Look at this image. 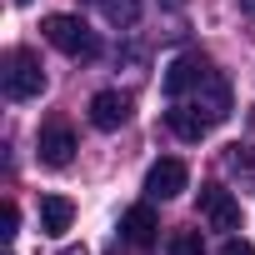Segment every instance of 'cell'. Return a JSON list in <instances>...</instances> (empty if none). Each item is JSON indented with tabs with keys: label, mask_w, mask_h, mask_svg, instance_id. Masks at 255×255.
I'll list each match as a JSON object with an SVG mask.
<instances>
[{
	"label": "cell",
	"mask_w": 255,
	"mask_h": 255,
	"mask_svg": "<svg viewBox=\"0 0 255 255\" xmlns=\"http://www.w3.org/2000/svg\"><path fill=\"white\" fill-rule=\"evenodd\" d=\"M0 85H5V100H35L45 90V70H40L35 50H25V45L5 50V60H0Z\"/></svg>",
	"instance_id": "obj_1"
},
{
	"label": "cell",
	"mask_w": 255,
	"mask_h": 255,
	"mask_svg": "<svg viewBox=\"0 0 255 255\" xmlns=\"http://www.w3.org/2000/svg\"><path fill=\"white\" fill-rule=\"evenodd\" d=\"M40 30H45V40H50L60 55H70V60H95V55H100V40H95V30H90L80 15H45Z\"/></svg>",
	"instance_id": "obj_2"
},
{
	"label": "cell",
	"mask_w": 255,
	"mask_h": 255,
	"mask_svg": "<svg viewBox=\"0 0 255 255\" xmlns=\"http://www.w3.org/2000/svg\"><path fill=\"white\" fill-rule=\"evenodd\" d=\"M210 80V60L205 55H175L170 65H165V75H160V85H165V95L170 100H180V95H190V90H200Z\"/></svg>",
	"instance_id": "obj_3"
},
{
	"label": "cell",
	"mask_w": 255,
	"mask_h": 255,
	"mask_svg": "<svg viewBox=\"0 0 255 255\" xmlns=\"http://www.w3.org/2000/svg\"><path fill=\"white\" fill-rule=\"evenodd\" d=\"M35 155H40V165H50V170L70 165V155H75V130H70L65 120H45L40 135H35Z\"/></svg>",
	"instance_id": "obj_4"
},
{
	"label": "cell",
	"mask_w": 255,
	"mask_h": 255,
	"mask_svg": "<svg viewBox=\"0 0 255 255\" xmlns=\"http://www.w3.org/2000/svg\"><path fill=\"white\" fill-rule=\"evenodd\" d=\"M200 215L210 220V230H240V200L225 185H200Z\"/></svg>",
	"instance_id": "obj_5"
},
{
	"label": "cell",
	"mask_w": 255,
	"mask_h": 255,
	"mask_svg": "<svg viewBox=\"0 0 255 255\" xmlns=\"http://www.w3.org/2000/svg\"><path fill=\"white\" fill-rule=\"evenodd\" d=\"M185 180H190V170H185V160H155L150 165V175H145V195L150 200H175L180 190H185Z\"/></svg>",
	"instance_id": "obj_6"
},
{
	"label": "cell",
	"mask_w": 255,
	"mask_h": 255,
	"mask_svg": "<svg viewBox=\"0 0 255 255\" xmlns=\"http://www.w3.org/2000/svg\"><path fill=\"white\" fill-rule=\"evenodd\" d=\"M125 120H130V95H125V90L90 95V125H95V130H120Z\"/></svg>",
	"instance_id": "obj_7"
},
{
	"label": "cell",
	"mask_w": 255,
	"mask_h": 255,
	"mask_svg": "<svg viewBox=\"0 0 255 255\" xmlns=\"http://www.w3.org/2000/svg\"><path fill=\"white\" fill-rule=\"evenodd\" d=\"M190 105H195V110H200L210 125H220V120L230 115V80H225L220 70H210V80L195 90V100H190Z\"/></svg>",
	"instance_id": "obj_8"
},
{
	"label": "cell",
	"mask_w": 255,
	"mask_h": 255,
	"mask_svg": "<svg viewBox=\"0 0 255 255\" xmlns=\"http://www.w3.org/2000/svg\"><path fill=\"white\" fill-rule=\"evenodd\" d=\"M155 230H160V220H155L150 205H130V210L120 215V240L135 245V250H145V245L155 240Z\"/></svg>",
	"instance_id": "obj_9"
},
{
	"label": "cell",
	"mask_w": 255,
	"mask_h": 255,
	"mask_svg": "<svg viewBox=\"0 0 255 255\" xmlns=\"http://www.w3.org/2000/svg\"><path fill=\"white\" fill-rule=\"evenodd\" d=\"M70 220H75V205L65 195H40V230L45 235H65Z\"/></svg>",
	"instance_id": "obj_10"
},
{
	"label": "cell",
	"mask_w": 255,
	"mask_h": 255,
	"mask_svg": "<svg viewBox=\"0 0 255 255\" xmlns=\"http://www.w3.org/2000/svg\"><path fill=\"white\" fill-rule=\"evenodd\" d=\"M165 120H170V130H175L180 140H200V135L210 130V120H205L195 105H180V100L170 105V115H165Z\"/></svg>",
	"instance_id": "obj_11"
},
{
	"label": "cell",
	"mask_w": 255,
	"mask_h": 255,
	"mask_svg": "<svg viewBox=\"0 0 255 255\" xmlns=\"http://www.w3.org/2000/svg\"><path fill=\"white\" fill-rule=\"evenodd\" d=\"M225 170L240 175V180L255 190V150H250V145H230V150H225Z\"/></svg>",
	"instance_id": "obj_12"
},
{
	"label": "cell",
	"mask_w": 255,
	"mask_h": 255,
	"mask_svg": "<svg viewBox=\"0 0 255 255\" xmlns=\"http://www.w3.org/2000/svg\"><path fill=\"white\" fill-rule=\"evenodd\" d=\"M100 10H105L110 25L125 30V25H135V20H140V0H100Z\"/></svg>",
	"instance_id": "obj_13"
},
{
	"label": "cell",
	"mask_w": 255,
	"mask_h": 255,
	"mask_svg": "<svg viewBox=\"0 0 255 255\" xmlns=\"http://www.w3.org/2000/svg\"><path fill=\"white\" fill-rule=\"evenodd\" d=\"M170 250H175V255H205V240H200V230H180V235L170 240Z\"/></svg>",
	"instance_id": "obj_14"
},
{
	"label": "cell",
	"mask_w": 255,
	"mask_h": 255,
	"mask_svg": "<svg viewBox=\"0 0 255 255\" xmlns=\"http://www.w3.org/2000/svg\"><path fill=\"white\" fill-rule=\"evenodd\" d=\"M15 230H20V210H15V200H5V210H0V235L10 240Z\"/></svg>",
	"instance_id": "obj_15"
},
{
	"label": "cell",
	"mask_w": 255,
	"mask_h": 255,
	"mask_svg": "<svg viewBox=\"0 0 255 255\" xmlns=\"http://www.w3.org/2000/svg\"><path fill=\"white\" fill-rule=\"evenodd\" d=\"M220 255H255V245H250V240H225Z\"/></svg>",
	"instance_id": "obj_16"
},
{
	"label": "cell",
	"mask_w": 255,
	"mask_h": 255,
	"mask_svg": "<svg viewBox=\"0 0 255 255\" xmlns=\"http://www.w3.org/2000/svg\"><path fill=\"white\" fill-rule=\"evenodd\" d=\"M240 10H245V15H255V0H240Z\"/></svg>",
	"instance_id": "obj_17"
},
{
	"label": "cell",
	"mask_w": 255,
	"mask_h": 255,
	"mask_svg": "<svg viewBox=\"0 0 255 255\" xmlns=\"http://www.w3.org/2000/svg\"><path fill=\"white\" fill-rule=\"evenodd\" d=\"M60 255H85V245H70V250H60Z\"/></svg>",
	"instance_id": "obj_18"
},
{
	"label": "cell",
	"mask_w": 255,
	"mask_h": 255,
	"mask_svg": "<svg viewBox=\"0 0 255 255\" xmlns=\"http://www.w3.org/2000/svg\"><path fill=\"white\" fill-rule=\"evenodd\" d=\"M15 5H30V0H15Z\"/></svg>",
	"instance_id": "obj_19"
},
{
	"label": "cell",
	"mask_w": 255,
	"mask_h": 255,
	"mask_svg": "<svg viewBox=\"0 0 255 255\" xmlns=\"http://www.w3.org/2000/svg\"><path fill=\"white\" fill-rule=\"evenodd\" d=\"M170 5H185V0H170Z\"/></svg>",
	"instance_id": "obj_20"
}]
</instances>
